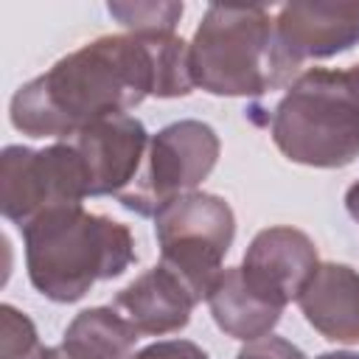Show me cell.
Instances as JSON below:
<instances>
[{
  "instance_id": "obj_1",
  "label": "cell",
  "mask_w": 359,
  "mask_h": 359,
  "mask_svg": "<svg viewBox=\"0 0 359 359\" xmlns=\"http://www.w3.org/2000/svg\"><path fill=\"white\" fill-rule=\"evenodd\" d=\"M191 42L177 34H107L62 56L11 95V123L28 137L70 140L109 115H126L149 95L194 90Z\"/></svg>"
},
{
  "instance_id": "obj_2",
  "label": "cell",
  "mask_w": 359,
  "mask_h": 359,
  "mask_svg": "<svg viewBox=\"0 0 359 359\" xmlns=\"http://www.w3.org/2000/svg\"><path fill=\"white\" fill-rule=\"evenodd\" d=\"M25 269L31 286L53 303L81 300L98 280L121 278L135 264L132 230L84 205H59L25 227Z\"/></svg>"
},
{
  "instance_id": "obj_3",
  "label": "cell",
  "mask_w": 359,
  "mask_h": 359,
  "mask_svg": "<svg viewBox=\"0 0 359 359\" xmlns=\"http://www.w3.org/2000/svg\"><path fill=\"white\" fill-rule=\"evenodd\" d=\"M188 65L194 87L210 95H264L294 79L275 39V17L264 6H208Z\"/></svg>"
},
{
  "instance_id": "obj_4",
  "label": "cell",
  "mask_w": 359,
  "mask_h": 359,
  "mask_svg": "<svg viewBox=\"0 0 359 359\" xmlns=\"http://www.w3.org/2000/svg\"><path fill=\"white\" fill-rule=\"evenodd\" d=\"M272 143L292 163L345 168L359 157V98L345 70L300 73L266 118Z\"/></svg>"
},
{
  "instance_id": "obj_5",
  "label": "cell",
  "mask_w": 359,
  "mask_h": 359,
  "mask_svg": "<svg viewBox=\"0 0 359 359\" xmlns=\"http://www.w3.org/2000/svg\"><path fill=\"white\" fill-rule=\"evenodd\" d=\"M154 236L160 266L188 289L194 303L208 300L236 238L233 208L216 194L191 191L154 216Z\"/></svg>"
},
{
  "instance_id": "obj_6",
  "label": "cell",
  "mask_w": 359,
  "mask_h": 359,
  "mask_svg": "<svg viewBox=\"0 0 359 359\" xmlns=\"http://www.w3.org/2000/svg\"><path fill=\"white\" fill-rule=\"evenodd\" d=\"M222 143L205 121H174L151 135L146 160L135 182L118 202L137 216H157L168 202L196 191L216 168Z\"/></svg>"
},
{
  "instance_id": "obj_7",
  "label": "cell",
  "mask_w": 359,
  "mask_h": 359,
  "mask_svg": "<svg viewBox=\"0 0 359 359\" xmlns=\"http://www.w3.org/2000/svg\"><path fill=\"white\" fill-rule=\"evenodd\" d=\"M90 196L79 151L67 140L45 149L6 146L0 154V210L25 227L39 213L59 205H81Z\"/></svg>"
},
{
  "instance_id": "obj_8",
  "label": "cell",
  "mask_w": 359,
  "mask_h": 359,
  "mask_svg": "<svg viewBox=\"0 0 359 359\" xmlns=\"http://www.w3.org/2000/svg\"><path fill=\"white\" fill-rule=\"evenodd\" d=\"M275 39L297 73L309 59H331L359 45V3L294 0L278 8Z\"/></svg>"
},
{
  "instance_id": "obj_9",
  "label": "cell",
  "mask_w": 359,
  "mask_h": 359,
  "mask_svg": "<svg viewBox=\"0 0 359 359\" xmlns=\"http://www.w3.org/2000/svg\"><path fill=\"white\" fill-rule=\"evenodd\" d=\"M149 132L135 115H109L90 123L67 143L79 151L90 196H121L143 168Z\"/></svg>"
},
{
  "instance_id": "obj_10",
  "label": "cell",
  "mask_w": 359,
  "mask_h": 359,
  "mask_svg": "<svg viewBox=\"0 0 359 359\" xmlns=\"http://www.w3.org/2000/svg\"><path fill=\"white\" fill-rule=\"evenodd\" d=\"M317 266L320 258L314 241L303 230L286 224L255 233L241 261L247 283L280 309L300 297L306 283L314 278Z\"/></svg>"
},
{
  "instance_id": "obj_11",
  "label": "cell",
  "mask_w": 359,
  "mask_h": 359,
  "mask_svg": "<svg viewBox=\"0 0 359 359\" xmlns=\"http://www.w3.org/2000/svg\"><path fill=\"white\" fill-rule=\"evenodd\" d=\"M306 323L331 342L359 345V272L325 261L297 297Z\"/></svg>"
},
{
  "instance_id": "obj_12",
  "label": "cell",
  "mask_w": 359,
  "mask_h": 359,
  "mask_svg": "<svg viewBox=\"0 0 359 359\" xmlns=\"http://www.w3.org/2000/svg\"><path fill=\"white\" fill-rule=\"evenodd\" d=\"M194 306L196 303L188 294V289L160 264L137 275L112 300V309L137 334L149 337H163L185 328Z\"/></svg>"
},
{
  "instance_id": "obj_13",
  "label": "cell",
  "mask_w": 359,
  "mask_h": 359,
  "mask_svg": "<svg viewBox=\"0 0 359 359\" xmlns=\"http://www.w3.org/2000/svg\"><path fill=\"white\" fill-rule=\"evenodd\" d=\"M205 303L213 314V323L227 337L241 339V342L269 337L283 314L280 306H275L272 300H266L247 283L241 266L224 269Z\"/></svg>"
},
{
  "instance_id": "obj_14",
  "label": "cell",
  "mask_w": 359,
  "mask_h": 359,
  "mask_svg": "<svg viewBox=\"0 0 359 359\" xmlns=\"http://www.w3.org/2000/svg\"><path fill=\"white\" fill-rule=\"evenodd\" d=\"M140 334L112 309L93 306L73 317L62 345L79 359H132Z\"/></svg>"
},
{
  "instance_id": "obj_15",
  "label": "cell",
  "mask_w": 359,
  "mask_h": 359,
  "mask_svg": "<svg viewBox=\"0 0 359 359\" xmlns=\"http://www.w3.org/2000/svg\"><path fill=\"white\" fill-rule=\"evenodd\" d=\"M107 11L129 28V34H174L185 6L182 3H109Z\"/></svg>"
},
{
  "instance_id": "obj_16",
  "label": "cell",
  "mask_w": 359,
  "mask_h": 359,
  "mask_svg": "<svg viewBox=\"0 0 359 359\" xmlns=\"http://www.w3.org/2000/svg\"><path fill=\"white\" fill-rule=\"evenodd\" d=\"M0 359H45L48 348H42L36 325L11 303L0 306Z\"/></svg>"
},
{
  "instance_id": "obj_17",
  "label": "cell",
  "mask_w": 359,
  "mask_h": 359,
  "mask_svg": "<svg viewBox=\"0 0 359 359\" xmlns=\"http://www.w3.org/2000/svg\"><path fill=\"white\" fill-rule=\"evenodd\" d=\"M236 359H309V356L294 342L269 334V337L244 342V348L236 353Z\"/></svg>"
},
{
  "instance_id": "obj_18",
  "label": "cell",
  "mask_w": 359,
  "mask_h": 359,
  "mask_svg": "<svg viewBox=\"0 0 359 359\" xmlns=\"http://www.w3.org/2000/svg\"><path fill=\"white\" fill-rule=\"evenodd\" d=\"M132 359H208V353L191 339H160L140 348Z\"/></svg>"
},
{
  "instance_id": "obj_19",
  "label": "cell",
  "mask_w": 359,
  "mask_h": 359,
  "mask_svg": "<svg viewBox=\"0 0 359 359\" xmlns=\"http://www.w3.org/2000/svg\"><path fill=\"white\" fill-rule=\"evenodd\" d=\"M345 210H348V216L359 224V180L345 191Z\"/></svg>"
},
{
  "instance_id": "obj_20",
  "label": "cell",
  "mask_w": 359,
  "mask_h": 359,
  "mask_svg": "<svg viewBox=\"0 0 359 359\" xmlns=\"http://www.w3.org/2000/svg\"><path fill=\"white\" fill-rule=\"evenodd\" d=\"M45 359H79V356H73V353L59 342V345H53V348L45 351Z\"/></svg>"
},
{
  "instance_id": "obj_21",
  "label": "cell",
  "mask_w": 359,
  "mask_h": 359,
  "mask_svg": "<svg viewBox=\"0 0 359 359\" xmlns=\"http://www.w3.org/2000/svg\"><path fill=\"white\" fill-rule=\"evenodd\" d=\"M317 359H359L356 351H328V353H320Z\"/></svg>"
},
{
  "instance_id": "obj_22",
  "label": "cell",
  "mask_w": 359,
  "mask_h": 359,
  "mask_svg": "<svg viewBox=\"0 0 359 359\" xmlns=\"http://www.w3.org/2000/svg\"><path fill=\"white\" fill-rule=\"evenodd\" d=\"M348 73V81H351V87H353V93H356V98H359V65H353L351 70H345Z\"/></svg>"
}]
</instances>
